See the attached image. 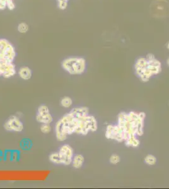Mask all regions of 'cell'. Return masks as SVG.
<instances>
[{"label":"cell","mask_w":169,"mask_h":189,"mask_svg":"<svg viewBox=\"0 0 169 189\" xmlns=\"http://www.w3.org/2000/svg\"><path fill=\"white\" fill-rule=\"evenodd\" d=\"M97 127V121L95 117L89 115V108H74L57 122L56 136L59 141H64L73 134L85 135L90 132H95Z\"/></svg>","instance_id":"obj_1"},{"label":"cell","mask_w":169,"mask_h":189,"mask_svg":"<svg viewBox=\"0 0 169 189\" xmlns=\"http://www.w3.org/2000/svg\"><path fill=\"white\" fill-rule=\"evenodd\" d=\"M146 117L144 112L136 113L130 112L129 113L121 112L118 115V126L124 134V141L128 138L141 136L143 134L144 121Z\"/></svg>","instance_id":"obj_2"},{"label":"cell","mask_w":169,"mask_h":189,"mask_svg":"<svg viewBox=\"0 0 169 189\" xmlns=\"http://www.w3.org/2000/svg\"><path fill=\"white\" fill-rule=\"evenodd\" d=\"M61 66L63 69L71 75L83 74L86 69V61L81 57H71L64 60Z\"/></svg>","instance_id":"obj_3"},{"label":"cell","mask_w":169,"mask_h":189,"mask_svg":"<svg viewBox=\"0 0 169 189\" xmlns=\"http://www.w3.org/2000/svg\"><path fill=\"white\" fill-rule=\"evenodd\" d=\"M16 54L13 44L7 39H0V63H14Z\"/></svg>","instance_id":"obj_4"},{"label":"cell","mask_w":169,"mask_h":189,"mask_svg":"<svg viewBox=\"0 0 169 189\" xmlns=\"http://www.w3.org/2000/svg\"><path fill=\"white\" fill-rule=\"evenodd\" d=\"M148 61L146 57H139L136 61L135 68L136 75L143 82H147L153 76L148 68Z\"/></svg>","instance_id":"obj_5"},{"label":"cell","mask_w":169,"mask_h":189,"mask_svg":"<svg viewBox=\"0 0 169 189\" xmlns=\"http://www.w3.org/2000/svg\"><path fill=\"white\" fill-rule=\"evenodd\" d=\"M4 129L7 131L20 132L24 130V124L16 115H11L6 121L3 125Z\"/></svg>","instance_id":"obj_6"},{"label":"cell","mask_w":169,"mask_h":189,"mask_svg":"<svg viewBox=\"0 0 169 189\" xmlns=\"http://www.w3.org/2000/svg\"><path fill=\"white\" fill-rule=\"evenodd\" d=\"M36 121L42 124H50L53 121V117H52L49 109L47 105H42L38 108L36 115Z\"/></svg>","instance_id":"obj_7"},{"label":"cell","mask_w":169,"mask_h":189,"mask_svg":"<svg viewBox=\"0 0 169 189\" xmlns=\"http://www.w3.org/2000/svg\"><path fill=\"white\" fill-rule=\"evenodd\" d=\"M59 153L60 155L62 164L66 166L71 164L74 156V150L71 146L69 144H64L60 149Z\"/></svg>","instance_id":"obj_8"},{"label":"cell","mask_w":169,"mask_h":189,"mask_svg":"<svg viewBox=\"0 0 169 189\" xmlns=\"http://www.w3.org/2000/svg\"><path fill=\"white\" fill-rule=\"evenodd\" d=\"M106 137L109 139H113L118 142L124 141V134L118 125H109L106 129Z\"/></svg>","instance_id":"obj_9"},{"label":"cell","mask_w":169,"mask_h":189,"mask_svg":"<svg viewBox=\"0 0 169 189\" xmlns=\"http://www.w3.org/2000/svg\"><path fill=\"white\" fill-rule=\"evenodd\" d=\"M16 73L14 63H0V77L10 78Z\"/></svg>","instance_id":"obj_10"},{"label":"cell","mask_w":169,"mask_h":189,"mask_svg":"<svg viewBox=\"0 0 169 189\" xmlns=\"http://www.w3.org/2000/svg\"><path fill=\"white\" fill-rule=\"evenodd\" d=\"M19 75L24 80H29L32 76V71L30 68L27 66H23L19 71Z\"/></svg>","instance_id":"obj_11"},{"label":"cell","mask_w":169,"mask_h":189,"mask_svg":"<svg viewBox=\"0 0 169 189\" xmlns=\"http://www.w3.org/2000/svg\"><path fill=\"white\" fill-rule=\"evenodd\" d=\"M85 162V158L83 155H76L73 156V161H72V166L74 168L79 169L83 166V164Z\"/></svg>","instance_id":"obj_12"},{"label":"cell","mask_w":169,"mask_h":189,"mask_svg":"<svg viewBox=\"0 0 169 189\" xmlns=\"http://www.w3.org/2000/svg\"><path fill=\"white\" fill-rule=\"evenodd\" d=\"M139 144H140V142L136 136L130 138L125 141V144L128 147L131 146L133 147H136L139 146Z\"/></svg>","instance_id":"obj_13"},{"label":"cell","mask_w":169,"mask_h":189,"mask_svg":"<svg viewBox=\"0 0 169 189\" xmlns=\"http://www.w3.org/2000/svg\"><path fill=\"white\" fill-rule=\"evenodd\" d=\"M49 159L50 161H51L52 163H53L54 164H62L61 158L59 152H56V153H52V154H51L49 155Z\"/></svg>","instance_id":"obj_14"},{"label":"cell","mask_w":169,"mask_h":189,"mask_svg":"<svg viewBox=\"0 0 169 189\" xmlns=\"http://www.w3.org/2000/svg\"><path fill=\"white\" fill-rule=\"evenodd\" d=\"M73 104L72 99L69 97H63L61 100V105L64 108H69Z\"/></svg>","instance_id":"obj_15"},{"label":"cell","mask_w":169,"mask_h":189,"mask_svg":"<svg viewBox=\"0 0 169 189\" xmlns=\"http://www.w3.org/2000/svg\"><path fill=\"white\" fill-rule=\"evenodd\" d=\"M29 30V26L25 22H21L17 26V31L20 33H25Z\"/></svg>","instance_id":"obj_16"},{"label":"cell","mask_w":169,"mask_h":189,"mask_svg":"<svg viewBox=\"0 0 169 189\" xmlns=\"http://www.w3.org/2000/svg\"><path fill=\"white\" fill-rule=\"evenodd\" d=\"M144 162L149 166H153L156 163V158L152 155H148L144 158Z\"/></svg>","instance_id":"obj_17"},{"label":"cell","mask_w":169,"mask_h":189,"mask_svg":"<svg viewBox=\"0 0 169 189\" xmlns=\"http://www.w3.org/2000/svg\"><path fill=\"white\" fill-rule=\"evenodd\" d=\"M121 161V158L118 155L116 154H113L111 155V156L110 157L109 161L110 163H112V164H116L120 162Z\"/></svg>","instance_id":"obj_18"},{"label":"cell","mask_w":169,"mask_h":189,"mask_svg":"<svg viewBox=\"0 0 169 189\" xmlns=\"http://www.w3.org/2000/svg\"><path fill=\"white\" fill-rule=\"evenodd\" d=\"M40 131L44 134H48L51 131V127L49 124H43L41 127H40Z\"/></svg>","instance_id":"obj_19"},{"label":"cell","mask_w":169,"mask_h":189,"mask_svg":"<svg viewBox=\"0 0 169 189\" xmlns=\"http://www.w3.org/2000/svg\"><path fill=\"white\" fill-rule=\"evenodd\" d=\"M68 2L66 1H57L58 8L61 10H65L68 7Z\"/></svg>","instance_id":"obj_20"},{"label":"cell","mask_w":169,"mask_h":189,"mask_svg":"<svg viewBox=\"0 0 169 189\" xmlns=\"http://www.w3.org/2000/svg\"><path fill=\"white\" fill-rule=\"evenodd\" d=\"M7 8L11 11L13 10L15 8V4L14 3L13 0H9V1L7 3Z\"/></svg>","instance_id":"obj_21"},{"label":"cell","mask_w":169,"mask_h":189,"mask_svg":"<svg viewBox=\"0 0 169 189\" xmlns=\"http://www.w3.org/2000/svg\"><path fill=\"white\" fill-rule=\"evenodd\" d=\"M6 8H7V2L0 0V10H4Z\"/></svg>","instance_id":"obj_22"},{"label":"cell","mask_w":169,"mask_h":189,"mask_svg":"<svg viewBox=\"0 0 169 189\" xmlns=\"http://www.w3.org/2000/svg\"><path fill=\"white\" fill-rule=\"evenodd\" d=\"M166 48L169 51V41H168V42L166 43Z\"/></svg>","instance_id":"obj_23"},{"label":"cell","mask_w":169,"mask_h":189,"mask_svg":"<svg viewBox=\"0 0 169 189\" xmlns=\"http://www.w3.org/2000/svg\"><path fill=\"white\" fill-rule=\"evenodd\" d=\"M167 66L169 67V57H168V59L167 60Z\"/></svg>","instance_id":"obj_24"},{"label":"cell","mask_w":169,"mask_h":189,"mask_svg":"<svg viewBox=\"0 0 169 189\" xmlns=\"http://www.w3.org/2000/svg\"><path fill=\"white\" fill-rule=\"evenodd\" d=\"M57 1H60V0H57ZM64 1H69V0H64Z\"/></svg>","instance_id":"obj_25"}]
</instances>
